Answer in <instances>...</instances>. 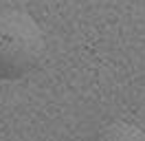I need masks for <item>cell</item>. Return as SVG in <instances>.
Wrapping results in <instances>:
<instances>
[{
    "label": "cell",
    "mask_w": 145,
    "mask_h": 141,
    "mask_svg": "<svg viewBox=\"0 0 145 141\" xmlns=\"http://www.w3.org/2000/svg\"><path fill=\"white\" fill-rule=\"evenodd\" d=\"M90 141H145V130L127 121H112L95 132Z\"/></svg>",
    "instance_id": "cell-2"
},
{
    "label": "cell",
    "mask_w": 145,
    "mask_h": 141,
    "mask_svg": "<svg viewBox=\"0 0 145 141\" xmlns=\"http://www.w3.org/2000/svg\"><path fill=\"white\" fill-rule=\"evenodd\" d=\"M46 51L44 31L27 11H0V79H20L35 69Z\"/></svg>",
    "instance_id": "cell-1"
}]
</instances>
